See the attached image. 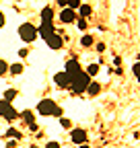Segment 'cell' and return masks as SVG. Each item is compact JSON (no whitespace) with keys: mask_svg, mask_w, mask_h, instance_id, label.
<instances>
[{"mask_svg":"<svg viewBox=\"0 0 140 148\" xmlns=\"http://www.w3.org/2000/svg\"><path fill=\"white\" fill-rule=\"evenodd\" d=\"M89 84H91V76H89L86 72H82V70H80L76 76L70 80V90H72L74 95H80L82 90L89 88Z\"/></svg>","mask_w":140,"mask_h":148,"instance_id":"1","label":"cell"},{"mask_svg":"<svg viewBox=\"0 0 140 148\" xmlns=\"http://www.w3.org/2000/svg\"><path fill=\"white\" fill-rule=\"evenodd\" d=\"M37 111L41 115H56V117H62V107H58L51 99H43L37 103Z\"/></svg>","mask_w":140,"mask_h":148,"instance_id":"2","label":"cell"},{"mask_svg":"<svg viewBox=\"0 0 140 148\" xmlns=\"http://www.w3.org/2000/svg\"><path fill=\"white\" fill-rule=\"evenodd\" d=\"M19 35H21V39H23L25 43H31V41H35V37H37L39 33H37V29H35V25L23 23V25L19 27Z\"/></svg>","mask_w":140,"mask_h":148,"instance_id":"3","label":"cell"},{"mask_svg":"<svg viewBox=\"0 0 140 148\" xmlns=\"http://www.w3.org/2000/svg\"><path fill=\"white\" fill-rule=\"evenodd\" d=\"M0 115L6 117L8 121H12V119H16V115H19V113H16V109H14L8 101H0Z\"/></svg>","mask_w":140,"mask_h":148,"instance_id":"4","label":"cell"},{"mask_svg":"<svg viewBox=\"0 0 140 148\" xmlns=\"http://www.w3.org/2000/svg\"><path fill=\"white\" fill-rule=\"evenodd\" d=\"M80 70H82V68H80L78 60H68V62H66V70H64V72L68 74V76H70V80H72V78L76 76V74H78Z\"/></svg>","mask_w":140,"mask_h":148,"instance_id":"5","label":"cell"},{"mask_svg":"<svg viewBox=\"0 0 140 148\" xmlns=\"http://www.w3.org/2000/svg\"><path fill=\"white\" fill-rule=\"evenodd\" d=\"M54 80H56V84L60 88H70V76H68L66 72H58L56 76H54Z\"/></svg>","mask_w":140,"mask_h":148,"instance_id":"6","label":"cell"},{"mask_svg":"<svg viewBox=\"0 0 140 148\" xmlns=\"http://www.w3.org/2000/svg\"><path fill=\"white\" fill-rule=\"evenodd\" d=\"M37 33L43 37V39H49V37L54 35V25H51V23H41V27L37 29Z\"/></svg>","mask_w":140,"mask_h":148,"instance_id":"7","label":"cell"},{"mask_svg":"<svg viewBox=\"0 0 140 148\" xmlns=\"http://www.w3.org/2000/svg\"><path fill=\"white\" fill-rule=\"evenodd\" d=\"M70 138H72V142H76V144H84V142H86V132H84L82 127H78V130H72Z\"/></svg>","mask_w":140,"mask_h":148,"instance_id":"8","label":"cell"},{"mask_svg":"<svg viewBox=\"0 0 140 148\" xmlns=\"http://www.w3.org/2000/svg\"><path fill=\"white\" fill-rule=\"evenodd\" d=\"M45 43H47L51 49H60V47L64 45V39H62L60 35H56V33H54V35L49 37V39H45Z\"/></svg>","mask_w":140,"mask_h":148,"instance_id":"9","label":"cell"},{"mask_svg":"<svg viewBox=\"0 0 140 148\" xmlns=\"http://www.w3.org/2000/svg\"><path fill=\"white\" fill-rule=\"evenodd\" d=\"M60 21H62V23H72V21H76L74 10H72V8H64V10L60 12Z\"/></svg>","mask_w":140,"mask_h":148,"instance_id":"10","label":"cell"},{"mask_svg":"<svg viewBox=\"0 0 140 148\" xmlns=\"http://www.w3.org/2000/svg\"><path fill=\"white\" fill-rule=\"evenodd\" d=\"M51 18H54V8L45 6L41 10V23H51Z\"/></svg>","mask_w":140,"mask_h":148,"instance_id":"11","label":"cell"},{"mask_svg":"<svg viewBox=\"0 0 140 148\" xmlns=\"http://www.w3.org/2000/svg\"><path fill=\"white\" fill-rule=\"evenodd\" d=\"M86 90H89V95H91V97H95V95H99V90H101V84H99V82H91Z\"/></svg>","mask_w":140,"mask_h":148,"instance_id":"12","label":"cell"},{"mask_svg":"<svg viewBox=\"0 0 140 148\" xmlns=\"http://www.w3.org/2000/svg\"><path fill=\"white\" fill-rule=\"evenodd\" d=\"M21 117L25 119V123L27 125H31V123H35V117H33V113H31V111L27 109V111H23V113H21Z\"/></svg>","mask_w":140,"mask_h":148,"instance_id":"13","label":"cell"},{"mask_svg":"<svg viewBox=\"0 0 140 148\" xmlns=\"http://www.w3.org/2000/svg\"><path fill=\"white\" fill-rule=\"evenodd\" d=\"M91 10H93V8H91L89 4H80V8H78V12H80V18H86V16L91 14Z\"/></svg>","mask_w":140,"mask_h":148,"instance_id":"14","label":"cell"},{"mask_svg":"<svg viewBox=\"0 0 140 148\" xmlns=\"http://www.w3.org/2000/svg\"><path fill=\"white\" fill-rule=\"evenodd\" d=\"M8 70H10L12 76H19V74H23V66H21V64H12V66H8Z\"/></svg>","mask_w":140,"mask_h":148,"instance_id":"15","label":"cell"},{"mask_svg":"<svg viewBox=\"0 0 140 148\" xmlns=\"http://www.w3.org/2000/svg\"><path fill=\"white\" fill-rule=\"evenodd\" d=\"M14 97H16V90H14V88H6V92H4V101H8V103H10Z\"/></svg>","mask_w":140,"mask_h":148,"instance_id":"16","label":"cell"},{"mask_svg":"<svg viewBox=\"0 0 140 148\" xmlns=\"http://www.w3.org/2000/svg\"><path fill=\"white\" fill-rule=\"evenodd\" d=\"M93 41H95V39H93V37H91V35H84V37H82V39H80V43H82V47H91V45H93Z\"/></svg>","mask_w":140,"mask_h":148,"instance_id":"17","label":"cell"},{"mask_svg":"<svg viewBox=\"0 0 140 148\" xmlns=\"http://www.w3.org/2000/svg\"><path fill=\"white\" fill-rule=\"evenodd\" d=\"M66 8H80V0H66Z\"/></svg>","mask_w":140,"mask_h":148,"instance_id":"18","label":"cell"},{"mask_svg":"<svg viewBox=\"0 0 140 148\" xmlns=\"http://www.w3.org/2000/svg\"><path fill=\"white\" fill-rule=\"evenodd\" d=\"M97 72H99V64H91L89 68H86V74H89V76H95Z\"/></svg>","mask_w":140,"mask_h":148,"instance_id":"19","label":"cell"},{"mask_svg":"<svg viewBox=\"0 0 140 148\" xmlns=\"http://www.w3.org/2000/svg\"><path fill=\"white\" fill-rule=\"evenodd\" d=\"M60 125H62L64 130H68V127H72V121H70L68 117H60Z\"/></svg>","mask_w":140,"mask_h":148,"instance_id":"20","label":"cell"},{"mask_svg":"<svg viewBox=\"0 0 140 148\" xmlns=\"http://www.w3.org/2000/svg\"><path fill=\"white\" fill-rule=\"evenodd\" d=\"M76 27H78L80 31H84L86 27H89V25H86V18H78V21H76Z\"/></svg>","mask_w":140,"mask_h":148,"instance_id":"21","label":"cell"},{"mask_svg":"<svg viewBox=\"0 0 140 148\" xmlns=\"http://www.w3.org/2000/svg\"><path fill=\"white\" fill-rule=\"evenodd\" d=\"M132 72H134V76H136V78L140 80V62H136V64H134V68H132Z\"/></svg>","mask_w":140,"mask_h":148,"instance_id":"22","label":"cell"},{"mask_svg":"<svg viewBox=\"0 0 140 148\" xmlns=\"http://www.w3.org/2000/svg\"><path fill=\"white\" fill-rule=\"evenodd\" d=\"M6 70H8V64H6L4 60H0V76H2V74H6Z\"/></svg>","mask_w":140,"mask_h":148,"instance_id":"23","label":"cell"},{"mask_svg":"<svg viewBox=\"0 0 140 148\" xmlns=\"http://www.w3.org/2000/svg\"><path fill=\"white\" fill-rule=\"evenodd\" d=\"M8 136H12V138H16V140H19V138H21V134H19V132H16V130H14V127H10V130H8Z\"/></svg>","mask_w":140,"mask_h":148,"instance_id":"24","label":"cell"},{"mask_svg":"<svg viewBox=\"0 0 140 148\" xmlns=\"http://www.w3.org/2000/svg\"><path fill=\"white\" fill-rule=\"evenodd\" d=\"M45 148H60V146H58V142H47Z\"/></svg>","mask_w":140,"mask_h":148,"instance_id":"25","label":"cell"},{"mask_svg":"<svg viewBox=\"0 0 140 148\" xmlns=\"http://www.w3.org/2000/svg\"><path fill=\"white\" fill-rule=\"evenodd\" d=\"M97 51H105V43H97Z\"/></svg>","mask_w":140,"mask_h":148,"instance_id":"26","label":"cell"},{"mask_svg":"<svg viewBox=\"0 0 140 148\" xmlns=\"http://www.w3.org/2000/svg\"><path fill=\"white\" fill-rule=\"evenodd\" d=\"M2 27H4V14L0 12V29H2Z\"/></svg>","mask_w":140,"mask_h":148,"instance_id":"27","label":"cell"},{"mask_svg":"<svg viewBox=\"0 0 140 148\" xmlns=\"http://www.w3.org/2000/svg\"><path fill=\"white\" fill-rule=\"evenodd\" d=\"M56 2H58L60 6H64V8H66V0H56Z\"/></svg>","mask_w":140,"mask_h":148,"instance_id":"28","label":"cell"},{"mask_svg":"<svg viewBox=\"0 0 140 148\" xmlns=\"http://www.w3.org/2000/svg\"><path fill=\"white\" fill-rule=\"evenodd\" d=\"M78 148H89V146H86V144H80V146H78Z\"/></svg>","mask_w":140,"mask_h":148,"instance_id":"29","label":"cell"}]
</instances>
